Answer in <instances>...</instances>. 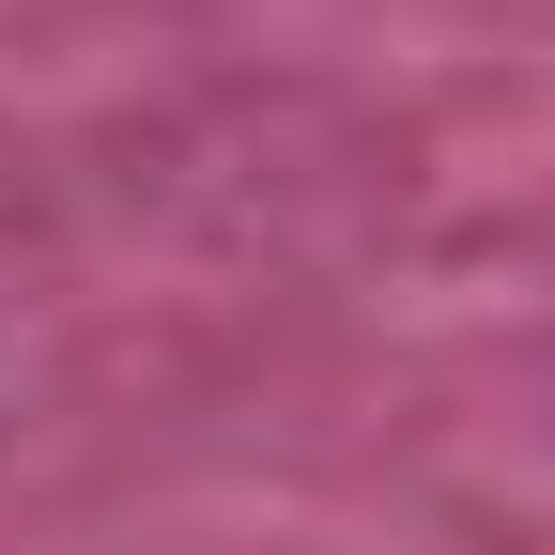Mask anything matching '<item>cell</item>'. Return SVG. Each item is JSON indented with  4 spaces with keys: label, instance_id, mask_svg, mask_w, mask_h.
I'll list each match as a JSON object with an SVG mask.
<instances>
[]
</instances>
